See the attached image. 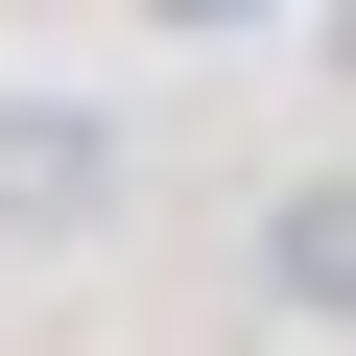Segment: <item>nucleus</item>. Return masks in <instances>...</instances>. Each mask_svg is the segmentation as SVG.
Segmentation results:
<instances>
[{
  "instance_id": "3",
  "label": "nucleus",
  "mask_w": 356,
  "mask_h": 356,
  "mask_svg": "<svg viewBox=\"0 0 356 356\" xmlns=\"http://www.w3.org/2000/svg\"><path fill=\"white\" fill-rule=\"evenodd\" d=\"M143 24H191V48H214V24H261V0H143Z\"/></svg>"
},
{
  "instance_id": "1",
  "label": "nucleus",
  "mask_w": 356,
  "mask_h": 356,
  "mask_svg": "<svg viewBox=\"0 0 356 356\" xmlns=\"http://www.w3.org/2000/svg\"><path fill=\"white\" fill-rule=\"evenodd\" d=\"M119 191H143V143L95 95H0V238H95Z\"/></svg>"
},
{
  "instance_id": "4",
  "label": "nucleus",
  "mask_w": 356,
  "mask_h": 356,
  "mask_svg": "<svg viewBox=\"0 0 356 356\" xmlns=\"http://www.w3.org/2000/svg\"><path fill=\"white\" fill-rule=\"evenodd\" d=\"M332 48H356V24H332Z\"/></svg>"
},
{
  "instance_id": "2",
  "label": "nucleus",
  "mask_w": 356,
  "mask_h": 356,
  "mask_svg": "<svg viewBox=\"0 0 356 356\" xmlns=\"http://www.w3.org/2000/svg\"><path fill=\"white\" fill-rule=\"evenodd\" d=\"M261 309H285V332H356V166L261 191Z\"/></svg>"
}]
</instances>
